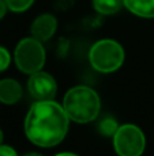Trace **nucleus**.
Instances as JSON below:
<instances>
[{
  "label": "nucleus",
  "mask_w": 154,
  "mask_h": 156,
  "mask_svg": "<svg viewBox=\"0 0 154 156\" xmlns=\"http://www.w3.org/2000/svg\"><path fill=\"white\" fill-rule=\"evenodd\" d=\"M64 107L53 100H38L32 105L25 121V132L33 144L51 148L63 141L68 130Z\"/></svg>",
  "instance_id": "f257e3e1"
},
{
  "label": "nucleus",
  "mask_w": 154,
  "mask_h": 156,
  "mask_svg": "<svg viewBox=\"0 0 154 156\" xmlns=\"http://www.w3.org/2000/svg\"><path fill=\"white\" fill-rule=\"evenodd\" d=\"M63 107L68 118L78 123H87L100 112V97L89 86H75L65 93Z\"/></svg>",
  "instance_id": "f03ea898"
},
{
  "label": "nucleus",
  "mask_w": 154,
  "mask_h": 156,
  "mask_svg": "<svg viewBox=\"0 0 154 156\" xmlns=\"http://www.w3.org/2000/svg\"><path fill=\"white\" fill-rule=\"evenodd\" d=\"M89 60L93 69L100 73H113L124 62V51L113 40H100L90 48Z\"/></svg>",
  "instance_id": "7ed1b4c3"
},
{
  "label": "nucleus",
  "mask_w": 154,
  "mask_h": 156,
  "mask_svg": "<svg viewBox=\"0 0 154 156\" xmlns=\"http://www.w3.org/2000/svg\"><path fill=\"white\" fill-rule=\"evenodd\" d=\"M15 63L21 71L33 74L40 71L45 63V49L34 37L23 38L15 48Z\"/></svg>",
  "instance_id": "20e7f679"
},
{
  "label": "nucleus",
  "mask_w": 154,
  "mask_h": 156,
  "mask_svg": "<svg viewBox=\"0 0 154 156\" xmlns=\"http://www.w3.org/2000/svg\"><path fill=\"white\" fill-rule=\"evenodd\" d=\"M113 145L120 156H139L145 151L146 138L138 126L127 123L119 126L115 133Z\"/></svg>",
  "instance_id": "39448f33"
},
{
  "label": "nucleus",
  "mask_w": 154,
  "mask_h": 156,
  "mask_svg": "<svg viewBox=\"0 0 154 156\" xmlns=\"http://www.w3.org/2000/svg\"><path fill=\"white\" fill-rule=\"evenodd\" d=\"M27 88L30 94L37 100H53L57 90L55 78L41 70L32 74L27 82Z\"/></svg>",
  "instance_id": "423d86ee"
},
{
  "label": "nucleus",
  "mask_w": 154,
  "mask_h": 156,
  "mask_svg": "<svg viewBox=\"0 0 154 156\" xmlns=\"http://www.w3.org/2000/svg\"><path fill=\"white\" fill-rule=\"evenodd\" d=\"M57 27V21L51 14H42L37 16L32 23V34L40 41H46L53 36Z\"/></svg>",
  "instance_id": "0eeeda50"
},
{
  "label": "nucleus",
  "mask_w": 154,
  "mask_h": 156,
  "mask_svg": "<svg viewBox=\"0 0 154 156\" xmlns=\"http://www.w3.org/2000/svg\"><path fill=\"white\" fill-rule=\"evenodd\" d=\"M22 97V86L12 78L0 81V101L4 104H15Z\"/></svg>",
  "instance_id": "6e6552de"
},
{
  "label": "nucleus",
  "mask_w": 154,
  "mask_h": 156,
  "mask_svg": "<svg viewBox=\"0 0 154 156\" xmlns=\"http://www.w3.org/2000/svg\"><path fill=\"white\" fill-rule=\"evenodd\" d=\"M124 5L142 18H154V0H124Z\"/></svg>",
  "instance_id": "1a4fd4ad"
},
{
  "label": "nucleus",
  "mask_w": 154,
  "mask_h": 156,
  "mask_svg": "<svg viewBox=\"0 0 154 156\" xmlns=\"http://www.w3.org/2000/svg\"><path fill=\"white\" fill-rule=\"evenodd\" d=\"M124 4V0H93L95 11L102 15H111L122 8Z\"/></svg>",
  "instance_id": "9d476101"
},
{
  "label": "nucleus",
  "mask_w": 154,
  "mask_h": 156,
  "mask_svg": "<svg viewBox=\"0 0 154 156\" xmlns=\"http://www.w3.org/2000/svg\"><path fill=\"white\" fill-rule=\"evenodd\" d=\"M117 129H119V126H117L116 121H115V119H112V118L104 119V121L100 123V126H98V130L101 132V134L106 136V137L115 136V133L117 132Z\"/></svg>",
  "instance_id": "9b49d317"
},
{
  "label": "nucleus",
  "mask_w": 154,
  "mask_h": 156,
  "mask_svg": "<svg viewBox=\"0 0 154 156\" xmlns=\"http://www.w3.org/2000/svg\"><path fill=\"white\" fill-rule=\"evenodd\" d=\"M4 2L11 11L22 12V11H26L34 3V0H4Z\"/></svg>",
  "instance_id": "f8f14e48"
},
{
  "label": "nucleus",
  "mask_w": 154,
  "mask_h": 156,
  "mask_svg": "<svg viewBox=\"0 0 154 156\" xmlns=\"http://www.w3.org/2000/svg\"><path fill=\"white\" fill-rule=\"evenodd\" d=\"M10 54L5 48L0 47V71H4L10 65Z\"/></svg>",
  "instance_id": "ddd939ff"
},
{
  "label": "nucleus",
  "mask_w": 154,
  "mask_h": 156,
  "mask_svg": "<svg viewBox=\"0 0 154 156\" xmlns=\"http://www.w3.org/2000/svg\"><path fill=\"white\" fill-rule=\"evenodd\" d=\"M16 152L14 151L11 147L8 145H2L0 144V156H15Z\"/></svg>",
  "instance_id": "4468645a"
},
{
  "label": "nucleus",
  "mask_w": 154,
  "mask_h": 156,
  "mask_svg": "<svg viewBox=\"0 0 154 156\" xmlns=\"http://www.w3.org/2000/svg\"><path fill=\"white\" fill-rule=\"evenodd\" d=\"M7 4H5L4 0H0V19L3 18V16L5 15V12H7Z\"/></svg>",
  "instance_id": "2eb2a0df"
},
{
  "label": "nucleus",
  "mask_w": 154,
  "mask_h": 156,
  "mask_svg": "<svg viewBox=\"0 0 154 156\" xmlns=\"http://www.w3.org/2000/svg\"><path fill=\"white\" fill-rule=\"evenodd\" d=\"M2 141H3V132L0 130V144H2Z\"/></svg>",
  "instance_id": "dca6fc26"
}]
</instances>
